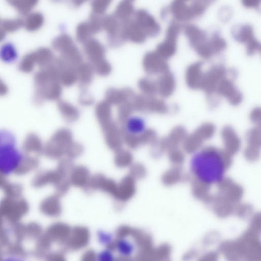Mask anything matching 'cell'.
<instances>
[{
  "label": "cell",
  "instance_id": "cell-24",
  "mask_svg": "<svg viewBox=\"0 0 261 261\" xmlns=\"http://www.w3.org/2000/svg\"><path fill=\"white\" fill-rule=\"evenodd\" d=\"M90 64L92 65L94 72L100 76H107L111 71V65L105 59L90 63Z\"/></svg>",
  "mask_w": 261,
  "mask_h": 261
},
{
  "label": "cell",
  "instance_id": "cell-34",
  "mask_svg": "<svg viewBox=\"0 0 261 261\" xmlns=\"http://www.w3.org/2000/svg\"><path fill=\"white\" fill-rule=\"evenodd\" d=\"M181 1L183 2H184V3H186L188 1H189V0H181Z\"/></svg>",
  "mask_w": 261,
  "mask_h": 261
},
{
  "label": "cell",
  "instance_id": "cell-3",
  "mask_svg": "<svg viewBox=\"0 0 261 261\" xmlns=\"http://www.w3.org/2000/svg\"><path fill=\"white\" fill-rule=\"evenodd\" d=\"M25 157L17 147L0 150V175L10 176L22 166Z\"/></svg>",
  "mask_w": 261,
  "mask_h": 261
},
{
  "label": "cell",
  "instance_id": "cell-19",
  "mask_svg": "<svg viewBox=\"0 0 261 261\" xmlns=\"http://www.w3.org/2000/svg\"><path fill=\"white\" fill-rule=\"evenodd\" d=\"M96 114L102 127L112 121L111 106L106 101L102 102L97 105Z\"/></svg>",
  "mask_w": 261,
  "mask_h": 261
},
{
  "label": "cell",
  "instance_id": "cell-14",
  "mask_svg": "<svg viewBox=\"0 0 261 261\" xmlns=\"http://www.w3.org/2000/svg\"><path fill=\"white\" fill-rule=\"evenodd\" d=\"M185 35L192 44L198 45L205 44L207 34L203 30L192 24H187L184 28Z\"/></svg>",
  "mask_w": 261,
  "mask_h": 261
},
{
  "label": "cell",
  "instance_id": "cell-32",
  "mask_svg": "<svg viewBox=\"0 0 261 261\" xmlns=\"http://www.w3.org/2000/svg\"><path fill=\"white\" fill-rule=\"evenodd\" d=\"M7 91V89L5 84L0 80V95L5 94Z\"/></svg>",
  "mask_w": 261,
  "mask_h": 261
},
{
  "label": "cell",
  "instance_id": "cell-6",
  "mask_svg": "<svg viewBox=\"0 0 261 261\" xmlns=\"http://www.w3.org/2000/svg\"><path fill=\"white\" fill-rule=\"evenodd\" d=\"M121 23L123 34L127 41L140 44L146 41L147 36L133 19L129 21Z\"/></svg>",
  "mask_w": 261,
  "mask_h": 261
},
{
  "label": "cell",
  "instance_id": "cell-30",
  "mask_svg": "<svg viewBox=\"0 0 261 261\" xmlns=\"http://www.w3.org/2000/svg\"><path fill=\"white\" fill-rule=\"evenodd\" d=\"M242 5L247 9H259L260 0H242Z\"/></svg>",
  "mask_w": 261,
  "mask_h": 261
},
{
  "label": "cell",
  "instance_id": "cell-21",
  "mask_svg": "<svg viewBox=\"0 0 261 261\" xmlns=\"http://www.w3.org/2000/svg\"><path fill=\"white\" fill-rule=\"evenodd\" d=\"M95 35L88 21L82 22L79 24L76 28V38L77 41L84 44Z\"/></svg>",
  "mask_w": 261,
  "mask_h": 261
},
{
  "label": "cell",
  "instance_id": "cell-16",
  "mask_svg": "<svg viewBox=\"0 0 261 261\" xmlns=\"http://www.w3.org/2000/svg\"><path fill=\"white\" fill-rule=\"evenodd\" d=\"M24 21V26L30 32H35L40 30L44 25L45 18L40 13H31L26 16Z\"/></svg>",
  "mask_w": 261,
  "mask_h": 261
},
{
  "label": "cell",
  "instance_id": "cell-17",
  "mask_svg": "<svg viewBox=\"0 0 261 261\" xmlns=\"http://www.w3.org/2000/svg\"><path fill=\"white\" fill-rule=\"evenodd\" d=\"M59 108L64 119L68 123H74L79 118L78 108L71 104L62 101L59 103Z\"/></svg>",
  "mask_w": 261,
  "mask_h": 261
},
{
  "label": "cell",
  "instance_id": "cell-10",
  "mask_svg": "<svg viewBox=\"0 0 261 261\" xmlns=\"http://www.w3.org/2000/svg\"><path fill=\"white\" fill-rule=\"evenodd\" d=\"M102 129L106 140L109 146L113 148H118L122 146V131L113 121L102 126Z\"/></svg>",
  "mask_w": 261,
  "mask_h": 261
},
{
  "label": "cell",
  "instance_id": "cell-25",
  "mask_svg": "<svg viewBox=\"0 0 261 261\" xmlns=\"http://www.w3.org/2000/svg\"><path fill=\"white\" fill-rule=\"evenodd\" d=\"M113 0H93L92 8L93 13L103 16L105 14Z\"/></svg>",
  "mask_w": 261,
  "mask_h": 261
},
{
  "label": "cell",
  "instance_id": "cell-15",
  "mask_svg": "<svg viewBox=\"0 0 261 261\" xmlns=\"http://www.w3.org/2000/svg\"><path fill=\"white\" fill-rule=\"evenodd\" d=\"M77 80L81 86L86 87L89 85L93 79L94 71L90 64H80L76 68Z\"/></svg>",
  "mask_w": 261,
  "mask_h": 261
},
{
  "label": "cell",
  "instance_id": "cell-36",
  "mask_svg": "<svg viewBox=\"0 0 261 261\" xmlns=\"http://www.w3.org/2000/svg\"><path fill=\"white\" fill-rule=\"evenodd\" d=\"M2 21L0 20V27H1Z\"/></svg>",
  "mask_w": 261,
  "mask_h": 261
},
{
  "label": "cell",
  "instance_id": "cell-27",
  "mask_svg": "<svg viewBox=\"0 0 261 261\" xmlns=\"http://www.w3.org/2000/svg\"><path fill=\"white\" fill-rule=\"evenodd\" d=\"M23 26L24 21L19 19L3 21L1 25L2 28L6 33L16 32Z\"/></svg>",
  "mask_w": 261,
  "mask_h": 261
},
{
  "label": "cell",
  "instance_id": "cell-18",
  "mask_svg": "<svg viewBox=\"0 0 261 261\" xmlns=\"http://www.w3.org/2000/svg\"><path fill=\"white\" fill-rule=\"evenodd\" d=\"M7 1L19 14L26 16L32 13L33 10L38 5L39 0H7Z\"/></svg>",
  "mask_w": 261,
  "mask_h": 261
},
{
  "label": "cell",
  "instance_id": "cell-7",
  "mask_svg": "<svg viewBox=\"0 0 261 261\" xmlns=\"http://www.w3.org/2000/svg\"><path fill=\"white\" fill-rule=\"evenodd\" d=\"M180 31V24L176 21H172L167 29L165 41L158 47V53L165 54L173 51Z\"/></svg>",
  "mask_w": 261,
  "mask_h": 261
},
{
  "label": "cell",
  "instance_id": "cell-33",
  "mask_svg": "<svg viewBox=\"0 0 261 261\" xmlns=\"http://www.w3.org/2000/svg\"><path fill=\"white\" fill-rule=\"evenodd\" d=\"M52 2L54 3H60L65 1V0H50Z\"/></svg>",
  "mask_w": 261,
  "mask_h": 261
},
{
  "label": "cell",
  "instance_id": "cell-2",
  "mask_svg": "<svg viewBox=\"0 0 261 261\" xmlns=\"http://www.w3.org/2000/svg\"><path fill=\"white\" fill-rule=\"evenodd\" d=\"M53 48L61 54L62 59L67 64L77 67L82 63V55L72 37L63 34L53 41Z\"/></svg>",
  "mask_w": 261,
  "mask_h": 261
},
{
  "label": "cell",
  "instance_id": "cell-31",
  "mask_svg": "<svg viewBox=\"0 0 261 261\" xmlns=\"http://www.w3.org/2000/svg\"><path fill=\"white\" fill-rule=\"evenodd\" d=\"M89 0H70V3L72 6L78 8L83 6Z\"/></svg>",
  "mask_w": 261,
  "mask_h": 261
},
{
  "label": "cell",
  "instance_id": "cell-8",
  "mask_svg": "<svg viewBox=\"0 0 261 261\" xmlns=\"http://www.w3.org/2000/svg\"><path fill=\"white\" fill-rule=\"evenodd\" d=\"M135 94L130 89L118 90L111 89L106 94V101L110 105H121L131 102Z\"/></svg>",
  "mask_w": 261,
  "mask_h": 261
},
{
  "label": "cell",
  "instance_id": "cell-5",
  "mask_svg": "<svg viewBox=\"0 0 261 261\" xmlns=\"http://www.w3.org/2000/svg\"><path fill=\"white\" fill-rule=\"evenodd\" d=\"M133 19L143 31L147 37L154 38L160 34V24L146 10L141 9L135 11Z\"/></svg>",
  "mask_w": 261,
  "mask_h": 261
},
{
  "label": "cell",
  "instance_id": "cell-9",
  "mask_svg": "<svg viewBox=\"0 0 261 261\" xmlns=\"http://www.w3.org/2000/svg\"><path fill=\"white\" fill-rule=\"evenodd\" d=\"M83 44L84 53L90 63L104 59L105 48L99 41L92 38Z\"/></svg>",
  "mask_w": 261,
  "mask_h": 261
},
{
  "label": "cell",
  "instance_id": "cell-12",
  "mask_svg": "<svg viewBox=\"0 0 261 261\" xmlns=\"http://www.w3.org/2000/svg\"><path fill=\"white\" fill-rule=\"evenodd\" d=\"M169 11L177 21H190L189 7L181 0H174L169 8Z\"/></svg>",
  "mask_w": 261,
  "mask_h": 261
},
{
  "label": "cell",
  "instance_id": "cell-11",
  "mask_svg": "<svg viewBox=\"0 0 261 261\" xmlns=\"http://www.w3.org/2000/svg\"><path fill=\"white\" fill-rule=\"evenodd\" d=\"M135 10L132 2L122 0L117 7L113 15L121 22H125L133 18Z\"/></svg>",
  "mask_w": 261,
  "mask_h": 261
},
{
  "label": "cell",
  "instance_id": "cell-29",
  "mask_svg": "<svg viewBox=\"0 0 261 261\" xmlns=\"http://www.w3.org/2000/svg\"><path fill=\"white\" fill-rule=\"evenodd\" d=\"M79 99V102L82 105L89 106L93 104L94 99L93 97L86 91L83 92Z\"/></svg>",
  "mask_w": 261,
  "mask_h": 261
},
{
  "label": "cell",
  "instance_id": "cell-1",
  "mask_svg": "<svg viewBox=\"0 0 261 261\" xmlns=\"http://www.w3.org/2000/svg\"><path fill=\"white\" fill-rule=\"evenodd\" d=\"M190 164L192 172L202 183L213 185L223 179L225 164L222 156L215 150L206 149L197 152Z\"/></svg>",
  "mask_w": 261,
  "mask_h": 261
},
{
  "label": "cell",
  "instance_id": "cell-35",
  "mask_svg": "<svg viewBox=\"0 0 261 261\" xmlns=\"http://www.w3.org/2000/svg\"><path fill=\"white\" fill-rule=\"evenodd\" d=\"M128 1H129V2H130L133 3V2H134V1H135V0H128Z\"/></svg>",
  "mask_w": 261,
  "mask_h": 261
},
{
  "label": "cell",
  "instance_id": "cell-4",
  "mask_svg": "<svg viewBox=\"0 0 261 261\" xmlns=\"http://www.w3.org/2000/svg\"><path fill=\"white\" fill-rule=\"evenodd\" d=\"M103 30L107 33L108 43L111 47H119L127 42L122 23L113 15L103 17Z\"/></svg>",
  "mask_w": 261,
  "mask_h": 261
},
{
  "label": "cell",
  "instance_id": "cell-20",
  "mask_svg": "<svg viewBox=\"0 0 261 261\" xmlns=\"http://www.w3.org/2000/svg\"><path fill=\"white\" fill-rule=\"evenodd\" d=\"M123 130L136 135H140L146 130L144 121L139 117L129 118L125 123Z\"/></svg>",
  "mask_w": 261,
  "mask_h": 261
},
{
  "label": "cell",
  "instance_id": "cell-26",
  "mask_svg": "<svg viewBox=\"0 0 261 261\" xmlns=\"http://www.w3.org/2000/svg\"><path fill=\"white\" fill-rule=\"evenodd\" d=\"M16 147V140L14 135L6 131H0V150Z\"/></svg>",
  "mask_w": 261,
  "mask_h": 261
},
{
  "label": "cell",
  "instance_id": "cell-28",
  "mask_svg": "<svg viewBox=\"0 0 261 261\" xmlns=\"http://www.w3.org/2000/svg\"><path fill=\"white\" fill-rule=\"evenodd\" d=\"M133 111L134 109L130 102L120 105L119 110V121L125 123L130 118Z\"/></svg>",
  "mask_w": 261,
  "mask_h": 261
},
{
  "label": "cell",
  "instance_id": "cell-23",
  "mask_svg": "<svg viewBox=\"0 0 261 261\" xmlns=\"http://www.w3.org/2000/svg\"><path fill=\"white\" fill-rule=\"evenodd\" d=\"M33 54L35 62L43 66H50L55 60L53 52L48 48L40 49Z\"/></svg>",
  "mask_w": 261,
  "mask_h": 261
},
{
  "label": "cell",
  "instance_id": "cell-22",
  "mask_svg": "<svg viewBox=\"0 0 261 261\" xmlns=\"http://www.w3.org/2000/svg\"><path fill=\"white\" fill-rule=\"evenodd\" d=\"M18 57L16 47L11 43L4 44L0 48V59L5 63H12L15 62Z\"/></svg>",
  "mask_w": 261,
  "mask_h": 261
},
{
  "label": "cell",
  "instance_id": "cell-13",
  "mask_svg": "<svg viewBox=\"0 0 261 261\" xmlns=\"http://www.w3.org/2000/svg\"><path fill=\"white\" fill-rule=\"evenodd\" d=\"M234 38L241 42L250 44L256 41L254 38L253 30L249 25L236 26L232 29L231 33Z\"/></svg>",
  "mask_w": 261,
  "mask_h": 261
}]
</instances>
